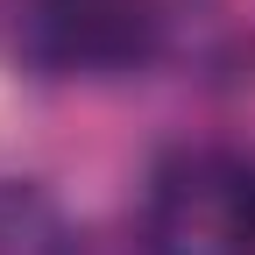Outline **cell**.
<instances>
[{
    "instance_id": "obj_1",
    "label": "cell",
    "mask_w": 255,
    "mask_h": 255,
    "mask_svg": "<svg viewBox=\"0 0 255 255\" xmlns=\"http://www.w3.org/2000/svg\"><path fill=\"white\" fill-rule=\"evenodd\" d=\"M142 255H255V163L220 142L170 149L142 199Z\"/></svg>"
},
{
    "instance_id": "obj_2",
    "label": "cell",
    "mask_w": 255,
    "mask_h": 255,
    "mask_svg": "<svg viewBox=\"0 0 255 255\" xmlns=\"http://www.w3.org/2000/svg\"><path fill=\"white\" fill-rule=\"evenodd\" d=\"M156 0H28L21 36L50 71H128L156 50Z\"/></svg>"
}]
</instances>
